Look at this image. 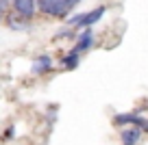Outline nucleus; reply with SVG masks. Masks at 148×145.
<instances>
[{"mask_svg": "<svg viewBox=\"0 0 148 145\" xmlns=\"http://www.w3.org/2000/svg\"><path fill=\"white\" fill-rule=\"evenodd\" d=\"M15 134H18V128H15V123H9L5 130L0 132V141H2V143H9V141L15 139Z\"/></svg>", "mask_w": 148, "mask_h": 145, "instance_id": "11", "label": "nucleus"}, {"mask_svg": "<svg viewBox=\"0 0 148 145\" xmlns=\"http://www.w3.org/2000/svg\"><path fill=\"white\" fill-rule=\"evenodd\" d=\"M57 117H59V110H57L55 104H50V106H48V110H46V121H48V126H55Z\"/></svg>", "mask_w": 148, "mask_h": 145, "instance_id": "12", "label": "nucleus"}, {"mask_svg": "<svg viewBox=\"0 0 148 145\" xmlns=\"http://www.w3.org/2000/svg\"><path fill=\"white\" fill-rule=\"evenodd\" d=\"M118 139H120V145H139L144 139V132L135 126H129L118 132Z\"/></svg>", "mask_w": 148, "mask_h": 145, "instance_id": "8", "label": "nucleus"}, {"mask_svg": "<svg viewBox=\"0 0 148 145\" xmlns=\"http://www.w3.org/2000/svg\"><path fill=\"white\" fill-rule=\"evenodd\" d=\"M81 61H83V54L76 52L74 48H70L68 52H63V54L57 59V65H59V69H63V72H76V69L81 67Z\"/></svg>", "mask_w": 148, "mask_h": 145, "instance_id": "6", "label": "nucleus"}, {"mask_svg": "<svg viewBox=\"0 0 148 145\" xmlns=\"http://www.w3.org/2000/svg\"><path fill=\"white\" fill-rule=\"evenodd\" d=\"M76 33H79V30H74V28H70V26L63 24V26L52 35V41H55V43H59V41H63V39H72L74 41V39H76Z\"/></svg>", "mask_w": 148, "mask_h": 145, "instance_id": "10", "label": "nucleus"}, {"mask_svg": "<svg viewBox=\"0 0 148 145\" xmlns=\"http://www.w3.org/2000/svg\"><path fill=\"white\" fill-rule=\"evenodd\" d=\"M11 13L33 22L39 15L37 13V0H11Z\"/></svg>", "mask_w": 148, "mask_h": 145, "instance_id": "5", "label": "nucleus"}, {"mask_svg": "<svg viewBox=\"0 0 148 145\" xmlns=\"http://www.w3.org/2000/svg\"><path fill=\"white\" fill-rule=\"evenodd\" d=\"M7 13H11V0H0V22L7 18Z\"/></svg>", "mask_w": 148, "mask_h": 145, "instance_id": "13", "label": "nucleus"}, {"mask_svg": "<svg viewBox=\"0 0 148 145\" xmlns=\"http://www.w3.org/2000/svg\"><path fill=\"white\" fill-rule=\"evenodd\" d=\"M94 45H96V33H94V28H83V30H79L76 33V39L72 41V48L76 52H81V54H87Z\"/></svg>", "mask_w": 148, "mask_h": 145, "instance_id": "4", "label": "nucleus"}, {"mask_svg": "<svg viewBox=\"0 0 148 145\" xmlns=\"http://www.w3.org/2000/svg\"><path fill=\"white\" fill-rule=\"evenodd\" d=\"M37 13L55 22H65L74 11L68 5V0H37Z\"/></svg>", "mask_w": 148, "mask_h": 145, "instance_id": "1", "label": "nucleus"}, {"mask_svg": "<svg viewBox=\"0 0 148 145\" xmlns=\"http://www.w3.org/2000/svg\"><path fill=\"white\" fill-rule=\"evenodd\" d=\"M144 119H146V115L142 113V108H133V110H118V113H113V117H111V126L118 128V130H122V128H129V126L139 128Z\"/></svg>", "mask_w": 148, "mask_h": 145, "instance_id": "2", "label": "nucleus"}, {"mask_svg": "<svg viewBox=\"0 0 148 145\" xmlns=\"http://www.w3.org/2000/svg\"><path fill=\"white\" fill-rule=\"evenodd\" d=\"M105 15H107V5H98V7H94V9L85 11L83 24H81V30H83V28H94L102 18H105Z\"/></svg>", "mask_w": 148, "mask_h": 145, "instance_id": "7", "label": "nucleus"}, {"mask_svg": "<svg viewBox=\"0 0 148 145\" xmlns=\"http://www.w3.org/2000/svg\"><path fill=\"white\" fill-rule=\"evenodd\" d=\"M68 5L72 7V11H76V7L81 5V0H68Z\"/></svg>", "mask_w": 148, "mask_h": 145, "instance_id": "14", "label": "nucleus"}, {"mask_svg": "<svg viewBox=\"0 0 148 145\" xmlns=\"http://www.w3.org/2000/svg\"><path fill=\"white\" fill-rule=\"evenodd\" d=\"M2 22H5V26L9 28V30H13V33H28L33 28V22H28V20L20 18V15H15V13H7V18L2 20Z\"/></svg>", "mask_w": 148, "mask_h": 145, "instance_id": "9", "label": "nucleus"}, {"mask_svg": "<svg viewBox=\"0 0 148 145\" xmlns=\"http://www.w3.org/2000/svg\"><path fill=\"white\" fill-rule=\"evenodd\" d=\"M55 69H57V61H55L52 54L42 52V54L33 56V61H31V76L44 78V76H50Z\"/></svg>", "mask_w": 148, "mask_h": 145, "instance_id": "3", "label": "nucleus"}]
</instances>
